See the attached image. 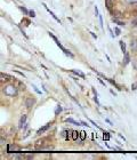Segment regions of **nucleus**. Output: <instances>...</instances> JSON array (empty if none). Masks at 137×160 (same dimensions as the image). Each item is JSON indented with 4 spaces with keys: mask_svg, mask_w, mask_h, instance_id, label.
Masks as SVG:
<instances>
[{
    "mask_svg": "<svg viewBox=\"0 0 137 160\" xmlns=\"http://www.w3.org/2000/svg\"><path fill=\"white\" fill-rule=\"evenodd\" d=\"M95 14H96L97 17L100 16V12H98V7H97V6H95Z\"/></svg>",
    "mask_w": 137,
    "mask_h": 160,
    "instance_id": "nucleus-27",
    "label": "nucleus"
},
{
    "mask_svg": "<svg viewBox=\"0 0 137 160\" xmlns=\"http://www.w3.org/2000/svg\"><path fill=\"white\" fill-rule=\"evenodd\" d=\"M103 138H104V141H109V140H110V135H109V133H107V132H104Z\"/></svg>",
    "mask_w": 137,
    "mask_h": 160,
    "instance_id": "nucleus-18",
    "label": "nucleus"
},
{
    "mask_svg": "<svg viewBox=\"0 0 137 160\" xmlns=\"http://www.w3.org/2000/svg\"><path fill=\"white\" fill-rule=\"evenodd\" d=\"M86 135H87V134H86V132H84V130H82V132H80V140L85 141V138H86Z\"/></svg>",
    "mask_w": 137,
    "mask_h": 160,
    "instance_id": "nucleus-17",
    "label": "nucleus"
},
{
    "mask_svg": "<svg viewBox=\"0 0 137 160\" xmlns=\"http://www.w3.org/2000/svg\"><path fill=\"white\" fill-rule=\"evenodd\" d=\"M29 16L36 17V13H34V10H30V12H29Z\"/></svg>",
    "mask_w": 137,
    "mask_h": 160,
    "instance_id": "nucleus-24",
    "label": "nucleus"
},
{
    "mask_svg": "<svg viewBox=\"0 0 137 160\" xmlns=\"http://www.w3.org/2000/svg\"><path fill=\"white\" fill-rule=\"evenodd\" d=\"M79 136H80V133H78V132L73 130V132H72V136H71V140L77 141L78 138H79Z\"/></svg>",
    "mask_w": 137,
    "mask_h": 160,
    "instance_id": "nucleus-11",
    "label": "nucleus"
},
{
    "mask_svg": "<svg viewBox=\"0 0 137 160\" xmlns=\"http://www.w3.org/2000/svg\"><path fill=\"white\" fill-rule=\"evenodd\" d=\"M14 71H15V72H16V73H18V74H20V76H22V77H23V78H25V74H24L23 72H20V71H17V70H14Z\"/></svg>",
    "mask_w": 137,
    "mask_h": 160,
    "instance_id": "nucleus-29",
    "label": "nucleus"
},
{
    "mask_svg": "<svg viewBox=\"0 0 137 160\" xmlns=\"http://www.w3.org/2000/svg\"><path fill=\"white\" fill-rule=\"evenodd\" d=\"M98 18H100V28H102V29H103V28H104V25H103V17H102V15H100V16H98Z\"/></svg>",
    "mask_w": 137,
    "mask_h": 160,
    "instance_id": "nucleus-21",
    "label": "nucleus"
},
{
    "mask_svg": "<svg viewBox=\"0 0 137 160\" xmlns=\"http://www.w3.org/2000/svg\"><path fill=\"white\" fill-rule=\"evenodd\" d=\"M32 87H33V89L36 90V92H37L38 94H41V92H40V90H39V89H38L37 86H36V85H32Z\"/></svg>",
    "mask_w": 137,
    "mask_h": 160,
    "instance_id": "nucleus-28",
    "label": "nucleus"
},
{
    "mask_svg": "<svg viewBox=\"0 0 137 160\" xmlns=\"http://www.w3.org/2000/svg\"><path fill=\"white\" fill-rule=\"evenodd\" d=\"M62 111H63V108L61 107V105H57L56 110H55V116H58V114H60Z\"/></svg>",
    "mask_w": 137,
    "mask_h": 160,
    "instance_id": "nucleus-14",
    "label": "nucleus"
},
{
    "mask_svg": "<svg viewBox=\"0 0 137 160\" xmlns=\"http://www.w3.org/2000/svg\"><path fill=\"white\" fill-rule=\"evenodd\" d=\"M105 121H106V122H109V123H110V125H112V122H111V121H110V120H109V119H105Z\"/></svg>",
    "mask_w": 137,
    "mask_h": 160,
    "instance_id": "nucleus-36",
    "label": "nucleus"
},
{
    "mask_svg": "<svg viewBox=\"0 0 137 160\" xmlns=\"http://www.w3.org/2000/svg\"><path fill=\"white\" fill-rule=\"evenodd\" d=\"M48 33H49V36H50V37H51V38H53V40H54V41H55V43H56L57 46L60 47L61 49H62V52H63V53L65 54V55H66V56H70L71 58H73V57H74V55H73V54L71 53V52H70V50H69V49H66V48H64V47L62 46V43L60 42V40L57 39V37H56V36H54V33H51V32H50V31H49V32H48Z\"/></svg>",
    "mask_w": 137,
    "mask_h": 160,
    "instance_id": "nucleus-2",
    "label": "nucleus"
},
{
    "mask_svg": "<svg viewBox=\"0 0 137 160\" xmlns=\"http://www.w3.org/2000/svg\"><path fill=\"white\" fill-rule=\"evenodd\" d=\"M98 81H100V82L102 83V85H103V86H105V82H103V81H102V79H98Z\"/></svg>",
    "mask_w": 137,
    "mask_h": 160,
    "instance_id": "nucleus-34",
    "label": "nucleus"
},
{
    "mask_svg": "<svg viewBox=\"0 0 137 160\" xmlns=\"http://www.w3.org/2000/svg\"><path fill=\"white\" fill-rule=\"evenodd\" d=\"M114 31H115V36H120V34H121V31H120V29H119V28H115V29H114Z\"/></svg>",
    "mask_w": 137,
    "mask_h": 160,
    "instance_id": "nucleus-22",
    "label": "nucleus"
},
{
    "mask_svg": "<svg viewBox=\"0 0 137 160\" xmlns=\"http://www.w3.org/2000/svg\"><path fill=\"white\" fill-rule=\"evenodd\" d=\"M113 22H114V23H117L118 25H120V27H122V25H125V22H122V21L117 20V18H113Z\"/></svg>",
    "mask_w": 137,
    "mask_h": 160,
    "instance_id": "nucleus-16",
    "label": "nucleus"
},
{
    "mask_svg": "<svg viewBox=\"0 0 137 160\" xmlns=\"http://www.w3.org/2000/svg\"><path fill=\"white\" fill-rule=\"evenodd\" d=\"M2 92L3 94L8 97H15L18 93V89H17V87L14 85V83H8L6 86L2 88Z\"/></svg>",
    "mask_w": 137,
    "mask_h": 160,
    "instance_id": "nucleus-1",
    "label": "nucleus"
},
{
    "mask_svg": "<svg viewBox=\"0 0 137 160\" xmlns=\"http://www.w3.org/2000/svg\"><path fill=\"white\" fill-rule=\"evenodd\" d=\"M119 45H120V48H121V50H122V53L125 54L127 52V49H126V43H125L122 40H120V41H119Z\"/></svg>",
    "mask_w": 137,
    "mask_h": 160,
    "instance_id": "nucleus-13",
    "label": "nucleus"
},
{
    "mask_svg": "<svg viewBox=\"0 0 137 160\" xmlns=\"http://www.w3.org/2000/svg\"><path fill=\"white\" fill-rule=\"evenodd\" d=\"M65 122L72 123V125H76V126H80L81 125V122H79V121H77V120L72 119V118H66V119H65Z\"/></svg>",
    "mask_w": 137,
    "mask_h": 160,
    "instance_id": "nucleus-7",
    "label": "nucleus"
},
{
    "mask_svg": "<svg viewBox=\"0 0 137 160\" xmlns=\"http://www.w3.org/2000/svg\"><path fill=\"white\" fill-rule=\"evenodd\" d=\"M51 125H53V122H49V123H47V125H45L44 127H41L40 129H38L37 135H41V134H44L45 132H47V130H48L50 127H51Z\"/></svg>",
    "mask_w": 137,
    "mask_h": 160,
    "instance_id": "nucleus-4",
    "label": "nucleus"
},
{
    "mask_svg": "<svg viewBox=\"0 0 137 160\" xmlns=\"http://www.w3.org/2000/svg\"><path fill=\"white\" fill-rule=\"evenodd\" d=\"M137 41L135 40V41H131V49L133 50H136L137 49Z\"/></svg>",
    "mask_w": 137,
    "mask_h": 160,
    "instance_id": "nucleus-19",
    "label": "nucleus"
},
{
    "mask_svg": "<svg viewBox=\"0 0 137 160\" xmlns=\"http://www.w3.org/2000/svg\"><path fill=\"white\" fill-rule=\"evenodd\" d=\"M42 6H44V7H45V8H46V9H47V10H48V13H49V14H50V15H51V17H53L54 20L56 21L57 23H60V24H61V23H62V22H61V20H60V18H58V17H57V16H56V15H55V14H54V13H53V12H51V10H50V9H49V8H48V6H47L46 3H42Z\"/></svg>",
    "mask_w": 137,
    "mask_h": 160,
    "instance_id": "nucleus-5",
    "label": "nucleus"
},
{
    "mask_svg": "<svg viewBox=\"0 0 137 160\" xmlns=\"http://www.w3.org/2000/svg\"><path fill=\"white\" fill-rule=\"evenodd\" d=\"M1 78H7V80L12 79V77H10V76H8V74H3V73H1Z\"/></svg>",
    "mask_w": 137,
    "mask_h": 160,
    "instance_id": "nucleus-25",
    "label": "nucleus"
},
{
    "mask_svg": "<svg viewBox=\"0 0 137 160\" xmlns=\"http://www.w3.org/2000/svg\"><path fill=\"white\" fill-rule=\"evenodd\" d=\"M27 114H23L20 119V122H18V128H23L25 126V123H27Z\"/></svg>",
    "mask_w": 137,
    "mask_h": 160,
    "instance_id": "nucleus-6",
    "label": "nucleus"
},
{
    "mask_svg": "<svg viewBox=\"0 0 137 160\" xmlns=\"http://www.w3.org/2000/svg\"><path fill=\"white\" fill-rule=\"evenodd\" d=\"M118 136L120 137L121 140H124V141H126V138H125V137H124V136H122V135H121V134H118Z\"/></svg>",
    "mask_w": 137,
    "mask_h": 160,
    "instance_id": "nucleus-32",
    "label": "nucleus"
},
{
    "mask_svg": "<svg viewBox=\"0 0 137 160\" xmlns=\"http://www.w3.org/2000/svg\"><path fill=\"white\" fill-rule=\"evenodd\" d=\"M128 5H137V0H126Z\"/></svg>",
    "mask_w": 137,
    "mask_h": 160,
    "instance_id": "nucleus-20",
    "label": "nucleus"
},
{
    "mask_svg": "<svg viewBox=\"0 0 137 160\" xmlns=\"http://www.w3.org/2000/svg\"><path fill=\"white\" fill-rule=\"evenodd\" d=\"M107 30H109V32H110V36L112 38H114V33H113V31L111 30V28L110 27H107Z\"/></svg>",
    "mask_w": 137,
    "mask_h": 160,
    "instance_id": "nucleus-26",
    "label": "nucleus"
},
{
    "mask_svg": "<svg viewBox=\"0 0 137 160\" xmlns=\"http://www.w3.org/2000/svg\"><path fill=\"white\" fill-rule=\"evenodd\" d=\"M34 104H36V98L34 97H27V100H25V107L27 109H31Z\"/></svg>",
    "mask_w": 137,
    "mask_h": 160,
    "instance_id": "nucleus-3",
    "label": "nucleus"
},
{
    "mask_svg": "<svg viewBox=\"0 0 137 160\" xmlns=\"http://www.w3.org/2000/svg\"><path fill=\"white\" fill-rule=\"evenodd\" d=\"M111 94H112V95H114V96H117V94H115V93H114V92H113V90H111Z\"/></svg>",
    "mask_w": 137,
    "mask_h": 160,
    "instance_id": "nucleus-35",
    "label": "nucleus"
},
{
    "mask_svg": "<svg viewBox=\"0 0 137 160\" xmlns=\"http://www.w3.org/2000/svg\"><path fill=\"white\" fill-rule=\"evenodd\" d=\"M94 101L96 102V104L98 105V107H100V101H98V97H97V95H95V97H94Z\"/></svg>",
    "mask_w": 137,
    "mask_h": 160,
    "instance_id": "nucleus-23",
    "label": "nucleus"
},
{
    "mask_svg": "<svg viewBox=\"0 0 137 160\" xmlns=\"http://www.w3.org/2000/svg\"><path fill=\"white\" fill-rule=\"evenodd\" d=\"M125 55V62H124V65H127L129 62H130V56H129V54H128V52H126V53L124 54Z\"/></svg>",
    "mask_w": 137,
    "mask_h": 160,
    "instance_id": "nucleus-10",
    "label": "nucleus"
},
{
    "mask_svg": "<svg viewBox=\"0 0 137 160\" xmlns=\"http://www.w3.org/2000/svg\"><path fill=\"white\" fill-rule=\"evenodd\" d=\"M20 9L22 10L25 15H27V16H29V12H30V10H27V8H25V7H23V6H20Z\"/></svg>",
    "mask_w": 137,
    "mask_h": 160,
    "instance_id": "nucleus-15",
    "label": "nucleus"
},
{
    "mask_svg": "<svg viewBox=\"0 0 137 160\" xmlns=\"http://www.w3.org/2000/svg\"><path fill=\"white\" fill-rule=\"evenodd\" d=\"M89 121H91V122L93 123V125H94V126H95V127H96V128H100V126H98V125H97V123L95 122V121H94V120H89Z\"/></svg>",
    "mask_w": 137,
    "mask_h": 160,
    "instance_id": "nucleus-30",
    "label": "nucleus"
},
{
    "mask_svg": "<svg viewBox=\"0 0 137 160\" xmlns=\"http://www.w3.org/2000/svg\"><path fill=\"white\" fill-rule=\"evenodd\" d=\"M105 6H106L107 9H111L113 6V0H105Z\"/></svg>",
    "mask_w": 137,
    "mask_h": 160,
    "instance_id": "nucleus-12",
    "label": "nucleus"
},
{
    "mask_svg": "<svg viewBox=\"0 0 137 160\" xmlns=\"http://www.w3.org/2000/svg\"><path fill=\"white\" fill-rule=\"evenodd\" d=\"M81 125H84V126H87V127H89V125H88L87 122H85V121H81Z\"/></svg>",
    "mask_w": 137,
    "mask_h": 160,
    "instance_id": "nucleus-33",
    "label": "nucleus"
},
{
    "mask_svg": "<svg viewBox=\"0 0 137 160\" xmlns=\"http://www.w3.org/2000/svg\"><path fill=\"white\" fill-rule=\"evenodd\" d=\"M71 72L73 74H77L78 77H81L82 79H85L86 78V74L84 73V72H81V71H78V70H71Z\"/></svg>",
    "mask_w": 137,
    "mask_h": 160,
    "instance_id": "nucleus-8",
    "label": "nucleus"
},
{
    "mask_svg": "<svg viewBox=\"0 0 137 160\" xmlns=\"http://www.w3.org/2000/svg\"><path fill=\"white\" fill-rule=\"evenodd\" d=\"M69 133H70V130H63L62 133H61V136L64 137L66 141L70 140V135H69Z\"/></svg>",
    "mask_w": 137,
    "mask_h": 160,
    "instance_id": "nucleus-9",
    "label": "nucleus"
},
{
    "mask_svg": "<svg viewBox=\"0 0 137 160\" xmlns=\"http://www.w3.org/2000/svg\"><path fill=\"white\" fill-rule=\"evenodd\" d=\"M89 33L91 34V37H93L94 39H97V36H96V34H95V33H94V32H89Z\"/></svg>",
    "mask_w": 137,
    "mask_h": 160,
    "instance_id": "nucleus-31",
    "label": "nucleus"
}]
</instances>
